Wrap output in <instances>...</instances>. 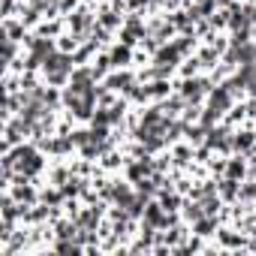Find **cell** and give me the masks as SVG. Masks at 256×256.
<instances>
[{
    "instance_id": "obj_1",
    "label": "cell",
    "mask_w": 256,
    "mask_h": 256,
    "mask_svg": "<svg viewBox=\"0 0 256 256\" xmlns=\"http://www.w3.org/2000/svg\"><path fill=\"white\" fill-rule=\"evenodd\" d=\"M48 66H46V72H48V78L54 82V84H60L64 78H66V70H70V60L64 58V54H58V58H52V60H46Z\"/></svg>"
},
{
    "instance_id": "obj_2",
    "label": "cell",
    "mask_w": 256,
    "mask_h": 256,
    "mask_svg": "<svg viewBox=\"0 0 256 256\" xmlns=\"http://www.w3.org/2000/svg\"><path fill=\"white\" fill-rule=\"evenodd\" d=\"M52 54V42L48 40H40V42H34V52H30V66H36L42 58H48Z\"/></svg>"
}]
</instances>
